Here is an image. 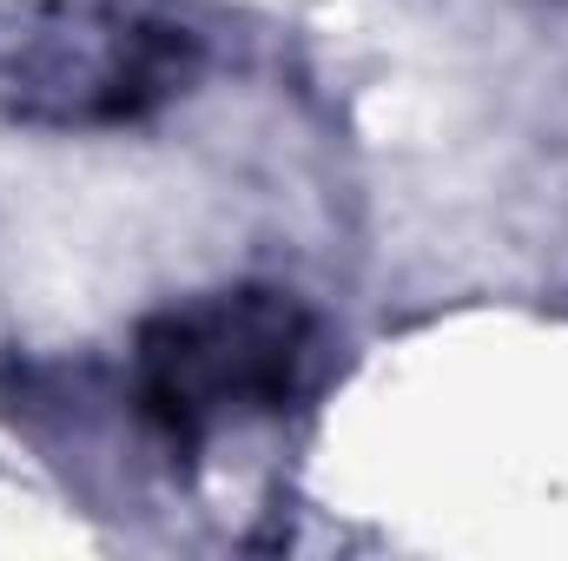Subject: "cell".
<instances>
[{
    "mask_svg": "<svg viewBox=\"0 0 568 561\" xmlns=\"http://www.w3.org/2000/svg\"><path fill=\"white\" fill-rule=\"evenodd\" d=\"M317 324L272 290L239 284L145 317L133 337V404L172 449H205L225 422L278 417L311 377Z\"/></svg>",
    "mask_w": 568,
    "mask_h": 561,
    "instance_id": "cell-1",
    "label": "cell"
},
{
    "mask_svg": "<svg viewBox=\"0 0 568 561\" xmlns=\"http://www.w3.org/2000/svg\"><path fill=\"white\" fill-rule=\"evenodd\" d=\"M199 40L113 0H0V120L87 133L140 126L185 93Z\"/></svg>",
    "mask_w": 568,
    "mask_h": 561,
    "instance_id": "cell-2",
    "label": "cell"
}]
</instances>
